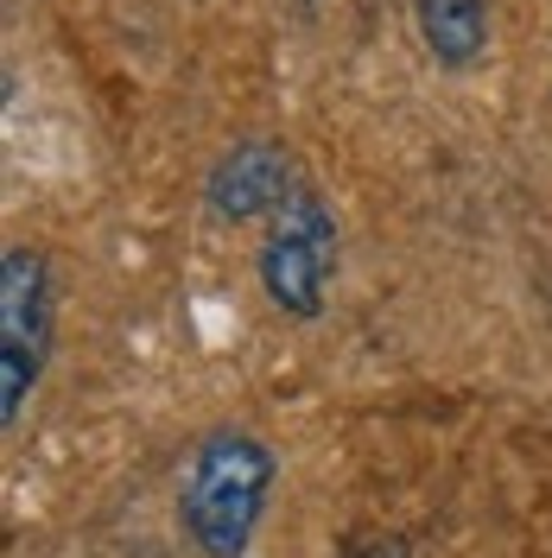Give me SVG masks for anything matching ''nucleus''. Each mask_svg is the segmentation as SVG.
I'll list each match as a JSON object with an SVG mask.
<instances>
[{"label": "nucleus", "instance_id": "7ed1b4c3", "mask_svg": "<svg viewBox=\"0 0 552 558\" xmlns=\"http://www.w3.org/2000/svg\"><path fill=\"white\" fill-rule=\"evenodd\" d=\"M51 349V267L38 247H7L0 260V425L13 432Z\"/></svg>", "mask_w": 552, "mask_h": 558}, {"label": "nucleus", "instance_id": "39448f33", "mask_svg": "<svg viewBox=\"0 0 552 558\" xmlns=\"http://www.w3.org/2000/svg\"><path fill=\"white\" fill-rule=\"evenodd\" d=\"M419 38L445 70H470L489 51V0H413Z\"/></svg>", "mask_w": 552, "mask_h": 558}, {"label": "nucleus", "instance_id": "423d86ee", "mask_svg": "<svg viewBox=\"0 0 552 558\" xmlns=\"http://www.w3.org/2000/svg\"><path fill=\"white\" fill-rule=\"evenodd\" d=\"M344 558H407V546H400L394 533H369V539L344 546Z\"/></svg>", "mask_w": 552, "mask_h": 558}, {"label": "nucleus", "instance_id": "f257e3e1", "mask_svg": "<svg viewBox=\"0 0 552 558\" xmlns=\"http://www.w3.org/2000/svg\"><path fill=\"white\" fill-rule=\"evenodd\" d=\"M267 495H274V451L242 425H216L184 463L178 521L204 558H242L267 514Z\"/></svg>", "mask_w": 552, "mask_h": 558}, {"label": "nucleus", "instance_id": "20e7f679", "mask_svg": "<svg viewBox=\"0 0 552 558\" xmlns=\"http://www.w3.org/2000/svg\"><path fill=\"white\" fill-rule=\"evenodd\" d=\"M292 197V178H286V153L274 140H242L216 159L209 172V209L229 216V222H254V216H274Z\"/></svg>", "mask_w": 552, "mask_h": 558}, {"label": "nucleus", "instance_id": "f03ea898", "mask_svg": "<svg viewBox=\"0 0 552 558\" xmlns=\"http://www.w3.org/2000/svg\"><path fill=\"white\" fill-rule=\"evenodd\" d=\"M337 274V216L317 191H299L267 216V242H261V292L286 317H317L324 292Z\"/></svg>", "mask_w": 552, "mask_h": 558}]
</instances>
